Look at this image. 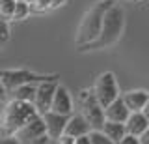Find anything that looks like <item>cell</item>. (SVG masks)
Returning a JSON list of instances; mask_svg holds the SVG:
<instances>
[{
    "label": "cell",
    "instance_id": "1",
    "mask_svg": "<svg viewBox=\"0 0 149 144\" xmlns=\"http://www.w3.org/2000/svg\"><path fill=\"white\" fill-rule=\"evenodd\" d=\"M37 114L39 112L34 107V103L11 99L4 107L2 116H0V137H11V135H15L22 125L28 124Z\"/></svg>",
    "mask_w": 149,
    "mask_h": 144
},
{
    "label": "cell",
    "instance_id": "2",
    "mask_svg": "<svg viewBox=\"0 0 149 144\" xmlns=\"http://www.w3.org/2000/svg\"><path fill=\"white\" fill-rule=\"evenodd\" d=\"M114 4H116L114 0H101V2L93 4L88 10V13L84 15V19L80 22V26H78V32H77V47L80 51L99 38L104 15L108 11V8L114 6Z\"/></svg>",
    "mask_w": 149,
    "mask_h": 144
},
{
    "label": "cell",
    "instance_id": "3",
    "mask_svg": "<svg viewBox=\"0 0 149 144\" xmlns=\"http://www.w3.org/2000/svg\"><path fill=\"white\" fill-rule=\"evenodd\" d=\"M123 25H125V13L119 6H110L108 11L104 15L102 21V28L101 34L93 43H90L88 47H84L82 51H95V49H106L110 45H114L119 39L121 32H123Z\"/></svg>",
    "mask_w": 149,
    "mask_h": 144
},
{
    "label": "cell",
    "instance_id": "4",
    "mask_svg": "<svg viewBox=\"0 0 149 144\" xmlns=\"http://www.w3.org/2000/svg\"><path fill=\"white\" fill-rule=\"evenodd\" d=\"M0 79H2V84L8 92L15 90L17 86L22 84H37V82L43 81H56V75H37L34 71H28V69H4L0 71Z\"/></svg>",
    "mask_w": 149,
    "mask_h": 144
},
{
    "label": "cell",
    "instance_id": "5",
    "mask_svg": "<svg viewBox=\"0 0 149 144\" xmlns=\"http://www.w3.org/2000/svg\"><path fill=\"white\" fill-rule=\"evenodd\" d=\"M78 101L82 107V116L88 120V124L91 125V129H101L104 124V109L97 101L93 90H80L78 94Z\"/></svg>",
    "mask_w": 149,
    "mask_h": 144
},
{
    "label": "cell",
    "instance_id": "6",
    "mask_svg": "<svg viewBox=\"0 0 149 144\" xmlns=\"http://www.w3.org/2000/svg\"><path fill=\"white\" fill-rule=\"evenodd\" d=\"M93 94H95L97 101L101 103V107H108L116 97H119V88H118V82H116V77L114 73L106 71L102 75L97 77L95 81V86H93Z\"/></svg>",
    "mask_w": 149,
    "mask_h": 144
},
{
    "label": "cell",
    "instance_id": "7",
    "mask_svg": "<svg viewBox=\"0 0 149 144\" xmlns=\"http://www.w3.org/2000/svg\"><path fill=\"white\" fill-rule=\"evenodd\" d=\"M56 88H58V82H56V81L37 82V86H36V97H34V107L37 109V112H39V114H45V112H49V110H50V105H52Z\"/></svg>",
    "mask_w": 149,
    "mask_h": 144
},
{
    "label": "cell",
    "instance_id": "8",
    "mask_svg": "<svg viewBox=\"0 0 149 144\" xmlns=\"http://www.w3.org/2000/svg\"><path fill=\"white\" fill-rule=\"evenodd\" d=\"M45 133H47L45 120H43V116H41V114H37V116H34V118H32L28 124L22 125V127L19 129V131L13 135V137H15L21 144H30L34 138L41 137V135H45Z\"/></svg>",
    "mask_w": 149,
    "mask_h": 144
},
{
    "label": "cell",
    "instance_id": "9",
    "mask_svg": "<svg viewBox=\"0 0 149 144\" xmlns=\"http://www.w3.org/2000/svg\"><path fill=\"white\" fill-rule=\"evenodd\" d=\"M41 116H43L45 125H47V135H49L52 140H58V138L63 135V131H65V124H67L69 116L52 112V110H49V112H45Z\"/></svg>",
    "mask_w": 149,
    "mask_h": 144
},
{
    "label": "cell",
    "instance_id": "10",
    "mask_svg": "<svg viewBox=\"0 0 149 144\" xmlns=\"http://www.w3.org/2000/svg\"><path fill=\"white\" fill-rule=\"evenodd\" d=\"M50 110H52V112H58V114H65V116H71V112H73L71 96H69V92L60 84L54 92V99H52V105H50Z\"/></svg>",
    "mask_w": 149,
    "mask_h": 144
},
{
    "label": "cell",
    "instance_id": "11",
    "mask_svg": "<svg viewBox=\"0 0 149 144\" xmlns=\"http://www.w3.org/2000/svg\"><path fill=\"white\" fill-rule=\"evenodd\" d=\"M129 114H130V110H129V107L125 105L123 97H116L108 107H104V118L110 120V122L125 124L127 118H129Z\"/></svg>",
    "mask_w": 149,
    "mask_h": 144
},
{
    "label": "cell",
    "instance_id": "12",
    "mask_svg": "<svg viewBox=\"0 0 149 144\" xmlns=\"http://www.w3.org/2000/svg\"><path fill=\"white\" fill-rule=\"evenodd\" d=\"M90 131H91V125L88 124V120L84 118L82 114H74V116H69L63 133L77 138V137H80V135H88Z\"/></svg>",
    "mask_w": 149,
    "mask_h": 144
},
{
    "label": "cell",
    "instance_id": "13",
    "mask_svg": "<svg viewBox=\"0 0 149 144\" xmlns=\"http://www.w3.org/2000/svg\"><path fill=\"white\" fill-rule=\"evenodd\" d=\"M149 127V120L146 118V114L140 110V112H130L127 122H125V129H127L129 135H134V137H140L146 129Z\"/></svg>",
    "mask_w": 149,
    "mask_h": 144
},
{
    "label": "cell",
    "instance_id": "14",
    "mask_svg": "<svg viewBox=\"0 0 149 144\" xmlns=\"http://www.w3.org/2000/svg\"><path fill=\"white\" fill-rule=\"evenodd\" d=\"M147 99H149V92L146 90H132L123 94V101L129 107L130 112H140L143 109V105L147 103Z\"/></svg>",
    "mask_w": 149,
    "mask_h": 144
},
{
    "label": "cell",
    "instance_id": "15",
    "mask_svg": "<svg viewBox=\"0 0 149 144\" xmlns=\"http://www.w3.org/2000/svg\"><path fill=\"white\" fill-rule=\"evenodd\" d=\"M101 131L106 135L108 138H112L114 142H119L121 138L127 135V129H125V124H119V122H110V120H104Z\"/></svg>",
    "mask_w": 149,
    "mask_h": 144
},
{
    "label": "cell",
    "instance_id": "16",
    "mask_svg": "<svg viewBox=\"0 0 149 144\" xmlns=\"http://www.w3.org/2000/svg\"><path fill=\"white\" fill-rule=\"evenodd\" d=\"M36 86H37V84H22V86H17L15 90L8 92V94L11 96V99H19V101H28V103H34Z\"/></svg>",
    "mask_w": 149,
    "mask_h": 144
},
{
    "label": "cell",
    "instance_id": "17",
    "mask_svg": "<svg viewBox=\"0 0 149 144\" xmlns=\"http://www.w3.org/2000/svg\"><path fill=\"white\" fill-rule=\"evenodd\" d=\"M30 13L32 11H30V4H28V0H17L15 11H13V19H15V21H22V19H26Z\"/></svg>",
    "mask_w": 149,
    "mask_h": 144
},
{
    "label": "cell",
    "instance_id": "18",
    "mask_svg": "<svg viewBox=\"0 0 149 144\" xmlns=\"http://www.w3.org/2000/svg\"><path fill=\"white\" fill-rule=\"evenodd\" d=\"M15 4H17V0H0V17H4L6 21L13 19Z\"/></svg>",
    "mask_w": 149,
    "mask_h": 144
},
{
    "label": "cell",
    "instance_id": "19",
    "mask_svg": "<svg viewBox=\"0 0 149 144\" xmlns=\"http://www.w3.org/2000/svg\"><path fill=\"white\" fill-rule=\"evenodd\" d=\"M90 138H91V144H116L112 138H108L101 129H91L90 131Z\"/></svg>",
    "mask_w": 149,
    "mask_h": 144
},
{
    "label": "cell",
    "instance_id": "20",
    "mask_svg": "<svg viewBox=\"0 0 149 144\" xmlns=\"http://www.w3.org/2000/svg\"><path fill=\"white\" fill-rule=\"evenodd\" d=\"M28 4H30V11H34V13H43L52 8L50 0H28Z\"/></svg>",
    "mask_w": 149,
    "mask_h": 144
},
{
    "label": "cell",
    "instance_id": "21",
    "mask_svg": "<svg viewBox=\"0 0 149 144\" xmlns=\"http://www.w3.org/2000/svg\"><path fill=\"white\" fill-rule=\"evenodd\" d=\"M8 39H9V25L4 17H0V47L8 43Z\"/></svg>",
    "mask_w": 149,
    "mask_h": 144
},
{
    "label": "cell",
    "instance_id": "22",
    "mask_svg": "<svg viewBox=\"0 0 149 144\" xmlns=\"http://www.w3.org/2000/svg\"><path fill=\"white\" fill-rule=\"evenodd\" d=\"M116 144H140V138L134 137V135H129V133H127L119 142H116Z\"/></svg>",
    "mask_w": 149,
    "mask_h": 144
},
{
    "label": "cell",
    "instance_id": "23",
    "mask_svg": "<svg viewBox=\"0 0 149 144\" xmlns=\"http://www.w3.org/2000/svg\"><path fill=\"white\" fill-rule=\"evenodd\" d=\"M50 140H52V138H50L49 135L45 133V135H41V137H37V138H34V140H32L30 144H49Z\"/></svg>",
    "mask_w": 149,
    "mask_h": 144
},
{
    "label": "cell",
    "instance_id": "24",
    "mask_svg": "<svg viewBox=\"0 0 149 144\" xmlns=\"http://www.w3.org/2000/svg\"><path fill=\"white\" fill-rule=\"evenodd\" d=\"M56 144H74V137H69V135H62V137L56 140Z\"/></svg>",
    "mask_w": 149,
    "mask_h": 144
},
{
    "label": "cell",
    "instance_id": "25",
    "mask_svg": "<svg viewBox=\"0 0 149 144\" xmlns=\"http://www.w3.org/2000/svg\"><path fill=\"white\" fill-rule=\"evenodd\" d=\"M74 144H91L90 133H88V135H80V137H77V138H74Z\"/></svg>",
    "mask_w": 149,
    "mask_h": 144
},
{
    "label": "cell",
    "instance_id": "26",
    "mask_svg": "<svg viewBox=\"0 0 149 144\" xmlns=\"http://www.w3.org/2000/svg\"><path fill=\"white\" fill-rule=\"evenodd\" d=\"M0 144H21V142L11 135V137H0Z\"/></svg>",
    "mask_w": 149,
    "mask_h": 144
},
{
    "label": "cell",
    "instance_id": "27",
    "mask_svg": "<svg viewBox=\"0 0 149 144\" xmlns=\"http://www.w3.org/2000/svg\"><path fill=\"white\" fill-rule=\"evenodd\" d=\"M138 138H140V144H149V127H147L142 135H140Z\"/></svg>",
    "mask_w": 149,
    "mask_h": 144
},
{
    "label": "cell",
    "instance_id": "28",
    "mask_svg": "<svg viewBox=\"0 0 149 144\" xmlns=\"http://www.w3.org/2000/svg\"><path fill=\"white\" fill-rule=\"evenodd\" d=\"M8 97V90L4 88V84H2V79H0V101H4Z\"/></svg>",
    "mask_w": 149,
    "mask_h": 144
},
{
    "label": "cell",
    "instance_id": "29",
    "mask_svg": "<svg viewBox=\"0 0 149 144\" xmlns=\"http://www.w3.org/2000/svg\"><path fill=\"white\" fill-rule=\"evenodd\" d=\"M142 112H143V114H146V118L149 120V99H147V103H146V105H143V109H142Z\"/></svg>",
    "mask_w": 149,
    "mask_h": 144
},
{
    "label": "cell",
    "instance_id": "30",
    "mask_svg": "<svg viewBox=\"0 0 149 144\" xmlns=\"http://www.w3.org/2000/svg\"><path fill=\"white\" fill-rule=\"evenodd\" d=\"M63 2H65V0H50V6H52V8H58V6H62Z\"/></svg>",
    "mask_w": 149,
    "mask_h": 144
},
{
    "label": "cell",
    "instance_id": "31",
    "mask_svg": "<svg viewBox=\"0 0 149 144\" xmlns=\"http://www.w3.org/2000/svg\"><path fill=\"white\" fill-rule=\"evenodd\" d=\"M49 144H56V140H50V142H49Z\"/></svg>",
    "mask_w": 149,
    "mask_h": 144
},
{
    "label": "cell",
    "instance_id": "32",
    "mask_svg": "<svg viewBox=\"0 0 149 144\" xmlns=\"http://www.w3.org/2000/svg\"><path fill=\"white\" fill-rule=\"evenodd\" d=\"M136 2H140V0H136Z\"/></svg>",
    "mask_w": 149,
    "mask_h": 144
}]
</instances>
